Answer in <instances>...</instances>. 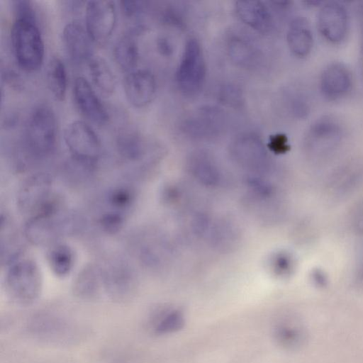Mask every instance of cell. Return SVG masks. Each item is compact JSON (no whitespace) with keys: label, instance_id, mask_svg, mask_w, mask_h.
Listing matches in <instances>:
<instances>
[{"label":"cell","instance_id":"5bb4252c","mask_svg":"<svg viewBox=\"0 0 363 363\" xmlns=\"http://www.w3.org/2000/svg\"><path fill=\"white\" fill-rule=\"evenodd\" d=\"M123 90L128 103L136 108H142L147 106L156 96L157 81L150 71L135 69L126 74Z\"/></svg>","mask_w":363,"mask_h":363},{"label":"cell","instance_id":"ba28073f","mask_svg":"<svg viewBox=\"0 0 363 363\" xmlns=\"http://www.w3.org/2000/svg\"><path fill=\"white\" fill-rule=\"evenodd\" d=\"M59 197L55 191L52 177L46 172H36L21 184L16 206L18 211L29 218L42 213Z\"/></svg>","mask_w":363,"mask_h":363},{"label":"cell","instance_id":"3957f363","mask_svg":"<svg viewBox=\"0 0 363 363\" xmlns=\"http://www.w3.org/2000/svg\"><path fill=\"white\" fill-rule=\"evenodd\" d=\"M6 293L20 306H29L39 298L43 279L40 269L31 258L21 257L8 266L5 276Z\"/></svg>","mask_w":363,"mask_h":363},{"label":"cell","instance_id":"e0dca14e","mask_svg":"<svg viewBox=\"0 0 363 363\" xmlns=\"http://www.w3.org/2000/svg\"><path fill=\"white\" fill-rule=\"evenodd\" d=\"M145 30L142 24L134 26L119 38L113 47L116 64L127 74L136 69L140 57L138 38Z\"/></svg>","mask_w":363,"mask_h":363},{"label":"cell","instance_id":"8d00e7d4","mask_svg":"<svg viewBox=\"0 0 363 363\" xmlns=\"http://www.w3.org/2000/svg\"><path fill=\"white\" fill-rule=\"evenodd\" d=\"M4 76V79L6 82L12 86L13 88L19 89L21 85V82L19 76L12 70H7L5 72V74H3Z\"/></svg>","mask_w":363,"mask_h":363},{"label":"cell","instance_id":"ffe728a7","mask_svg":"<svg viewBox=\"0 0 363 363\" xmlns=\"http://www.w3.org/2000/svg\"><path fill=\"white\" fill-rule=\"evenodd\" d=\"M343 133V128L337 119L323 116L309 126L306 132V143L315 148L333 145L341 140Z\"/></svg>","mask_w":363,"mask_h":363},{"label":"cell","instance_id":"836d02e7","mask_svg":"<svg viewBox=\"0 0 363 363\" xmlns=\"http://www.w3.org/2000/svg\"><path fill=\"white\" fill-rule=\"evenodd\" d=\"M160 18L164 23L182 27L183 16L181 11L174 6H167L160 12Z\"/></svg>","mask_w":363,"mask_h":363},{"label":"cell","instance_id":"d4e9b609","mask_svg":"<svg viewBox=\"0 0 363 363\" xmlns=\"http://www.w3.org/2000/svg\"><path fill=\"white\" fill-rule=\"evenodd\" d=\"M20 233L11 217L1 214L0 220V257L2 264L9 266L22 257L23 244Z\"/></svg>","mask_w":363,"mask_h":363},{"label":"cell","instance_id":"f1b7e54d","mask_svg":"<svg viewBox=\"0 0 363 363\" xmlns=\"http://www.w3.org/2000/svg\"><path fill=\"white\" fill-rule=\"evenodd\" d=\"M284 102L289 113L295 118L304 119L311 113V102L306 93L298 87L284 90Z\"/></svg>","mask_w":363,"mask_h":363},{"label":"cell","instance_id":"74e56055","mask_svg":"<svg viewBox=\"0 0 363 363\" xmlns=\"http://www.w3.org/2000/svg\"><path fill=\"white\" fill-rule=\"evenodd\" d=\"M362 67H363V50H362Z\"/></svg>","mask_w":363,"mask_h":363},{"label":"cell","instance_id":"d6986e66","mask_svg":"<svg viewBox=\"0 0 363 363\" xmlns=\"http://www.w3.org/2000/svg\"><path fill=\"white\" fill-rule=\"evenodd\" d=\"M230 151L235 160L249 165L263 164L267 155L261 138L254 133H243L232 142Z\"/></svg>","mask_w":363,"mask_h":363},{"label":"cell","instance_id":"9c48e42d","mask_svg":"<svg viewBox=\"0 0 363 363\" xmlns=\"http://www.w3.org/2000/svg\"><path fill=\"white\" fill-rule=\"evenodd\" d=\"M101 267L104 293L113 301L130 300L138 285L133 268L121 258L111 259Z\"/></svg>","mask_w":363,"mask_h":363},{"label":"cell","instance_id":"4dcf8cb0","mask_svg":"<svg viewBox=\"0 0 363 363\" xmlns=\"http://www.w3.org/2000/svg\"><path fill=\"white\" fill-rule=\"evenodd\" d=\"M218 97L222 103L233 107H239L243 102L240 89L234 84H225L218 91Z\"/></svg>","mask_w":363,"mask_h":363},{"label":"cell","instance_id":"cb8c5ba5","mask_svg":"<svg viewBox=\"0 0 363 363\" xmlns=\"http://www.w3.org/2000/svg\"><path fill=\"white\" fill-rule=\"evenodd\" d=\"M286 43L290 52L298 58L308 57L313 48L314 38L311 25L303 16H296L286 32Z\"/></svg>","mask_w":363,"mask_h":363},{"label":"cell","instance_id":"484cf974","mask_svg":"<svg viewBox=\"0 0 363 363\" xmlns=\"http://www.w3.org/2000/svg\"><path fill=\"white\" fill-rule=\"evenodd\" d=\"M46 259L53 274L58 277L63 278L72 271L76 262V256L69 245L58 242L48 247Z\"/></svg>","mask_w":363,"mask_h":363},{"label":"cell","instance_id":"f546056e","mask_svg":"<svg viewBox=\"0 0 363 363\" xmlns=\"http://www.w3.org/2000/svg\"><path fill=\"white\" fill-rule=\"evenodd\" d=\"M183 315L177 311L163 316L156 324L155 331L158 335L172 333L181 329L184 325Z\"/></svg>","mask_w":363,"mask_h":363},{"label":"cell","instance_id":"8fae6325","mask_svg":"<svg viewBox=\"0 0 363 363\" xmlns=\"http://www.w3.org/2000/svg\"><path fill=\"white\" fill-rule=\"evenodd\" d=\"M317 28L322 38L332 45L342 43L350 30V17L345 6L337 1L322 5L317 13Z\"/></svg>","mask_w":363,"mask_h":363},{"label":"cell","instance_id":"d590c367","mask_svg":"<svg viewBox=\"0 0 363 363\" xmlns=\"http://www.w3.org/2000/svg\"><path fill=\"white\" fill-rule=\"evenodd\" d=\"M269 147L274 151L282 152L289 147L287 138L283 134H276L270 138Z\"/></svg>","mask_w":363,"mask_h":363},{"label":"cell","instance_id":"4316f807","mask_svg":"<svg viewBox=\"0 0 363 363\" xmlns=\"http://www.w3.org/2000/svg\"><path fill=\"white\" fill-rule=\"evenodd\" d=\"M87 65L95 87L105 96L113 94L116 88V78L106 60L94 55Z\"/></svg>","mask_w":363,"mask_h":363},{"label":"cell","instance_id":"9a60e30c","mask_svg":"<svg viewBox=\"0 0 363 363\" xmlns=\"http://www.w3.org/2000/svg\"><path fill=\"white\" fill-rule=\"evenodd\" d=\"M62 43L69 60L77 65L88 64L94 56L93 42L85 27L77 21L65 25L62 31Z\"/></svg>","mask_w":363,"mask_h":363},{"label":"cell","instance_id":"4fadbf2b","mask_svg":"<svg viewBox=\"0 0 363 363\" xmlns=\"http://www.w3.org/2000/svg\"><path fill=\"white\" fill-rule=\"evenodd\" d=\"M352 85L351 71L341 62L328 63L320 74V91L328 101H338L345 98L350 92Z\"/></svg>","mask_w":363,"mask_h":363},{"label":"cell","instance_id":"6da1fadb","mask_svg":"<svg viewBox=\"0 0 363 363\" xmlns=\"http://www.w3.org/2000/svg\"><path fill=\"white\" fill-rule=\"evenodd\" d=\"M24 155L26 169L30 162L50 157L57 145V123L52 108L47 104L36 106L26 125Z\"/></svg>","mask_w":363,"mask_h":363},{"label":"cell","instance_id":"603a6c76","mask_svg":"<svg viewBox=\"0 0 363 363\" xmlns=\"http://www.w3.org/2000/svg\"><path fill=\"white\" fill-rule=\"evenodd\" d=\"M239 18L247 26L262 33L270 32L274 27V19L269 8L258 1H240L235 4Z\"/></svg>","mask_w":363,"mask_h":363},{"label":"cell","instance_id":"d6a6232c","mask_svg":"<svg viewBox=\"0 0 363 363\" xmlns=\"http://www.w3.org/2000/svg\"><path fill=\"white\" fill-rule=\"evenodd\" d=\"M123 15L127 18L139 17L145 10V3L140 1H121L119 2Z\"/></svg>","mask_w":363,"mask_h":363},{"label":"cell","instance_id":"1f68e13d","mask_svg":"<svg viewBox=\"0 0 363 363\" xmlns=\"http://www.w3.org/2000/svg\"><path fill=\"white\" fill-rule=\"evenodd\" d=\"M13 10L14 18L35 20L36 14L35 9L29 1L16 0L13 1Z\"/></svg>","mask_w":363,"mask_h":363},{"label":"cell","instance_id":"30bf717a","mask_svg":"<svg viewBox=\"0 0 363 363\" xmlns=\"http://www.w3.org/2000/svg\"><path fill=\"white\" fill-rule=\"evenodd\" d=\"M117 13L112 1H91L85 9V28L93 43L105 45L111 37L116 24Z\"/></svg>","mask_w":363,"mask_h":363},{"label":"cell","instance_id":"8992f818","mask_svg":"<svg viewBox=\"0 0 363 363\" xmlns=\"http://www.w3.org/2000/svg\"><path fill=\"white\" fill-rule=\"evenodd\" d=\"M206 77V64L202 47L198 39L189 38L179 62L175 80L180 92L193 97L201 91Z\"/></svg>","mask_w":363,"mask_h":363},{"label":"cell","instance_id":"5b68a950","mask_svg":"<svg viewBox=\"0 0 363 363\" xmlns=\"http://www.w3.org/2000/svg\"><path fill=\"white\" fill-rule=\"evenodd\" d=\"M63 138L72 162L94 172L102 155L101 140L86 122L74 121L67 125Z\"/></svg>","mask_w":363,"mask_h":363},{"label":"cell","instance_id":"ac0fdd59","mask_svg":"<svg viewBox=\"0 0 363 363\" xmlns=\"http://www.w3.org/2000/svg\"><path fill=\"white\" fill-rule=\"evenodd\" d=\"M228 57L236 66L252 69L261 63L262 52L247 37L239 33L229 35L226 42Z\"/></svg>","mask_w":363,"mask_h":363},{"label":"cell","instance_id":"7a4b0ae2","mask_svg":"<svg viewBox=\"0 0 363 363\" xmlns=\"http://www.w3.org/2000/svg\"><path fill=\"white\" fill-rule=\"evenodd\" d=\"M64 204L46 213L27 218L24 225L25 238L38 246H51L66 235L75 233L81 221Z\"/></svg>","mask_w":363,"mask_h":363},{"label":"cell","instance_id":"2e32d148","mask_svg":"<svg viewBox=\"0 0 363 363\" xmlns=\"http://www.w3.org/2000/svg\"><path fill=\"white\" fill-rule=\"evenodd\" d=\"M99 201L96 213H108L128 218L135 206L136 192L129 184H115L103 193Z\"/></svg>","mask_w":363,"mask_h":363},{"label":"cell","instance_id":"83f0119b","mask_svg":"<svg viewBox=\"0 0 363 363\" xmlns=\"http://www.w3.org/2000/svg\"><path fill=\"white\" fill-rule=\"evenodd\" d=\"M46 82L54 99L64 101L67 89V74L65 64L58 57H52L48 64Z\"/></svg>","mask_w":363,"mask_h":363},{"label":"cell","instance_id":"7402d4cb","mask_svg":"<svg viewBox=\"0 0 363 363\" xmlns=\"http://www.w3.org/2000/svg\"><path fill=\"white\" fill-rule=\"evenodd\" d=\"M116 149L121 160L128 164H140L145 161L147 145L143 135L133 128L121 129L116 138Z\"/></svg>","mask_w":363,"mask_h":363},{"label":"cell","instance_id":"52a82bcc","mask_svg":"<svg viewBox=\"0 0 363 363\" xmlns=\"http://www.w3.org/2000/svg\"><path fill=\"white\" fill-rule=\"evenodd\" d=\"M227 127L224 111L217 106H204L185 115L179 123V130L190 140L208 141L221 136Z\"/></svg>","mask_w":363,"mask_h":363},{"label":"cell","instance_id":"44dd1931","mask_svg":"<svg viewBox=\"0 0 363 363\" xmlns=\"http://www.w3.org/2000/svg\"><path fill=\"white\" fill-rule=\"evenodd\" d=\"M104 291L101 264L90 263L77 274L72 284L74 295L84 301L98 298Z\"/></svg>","mask_w":363,"mask_h":363},{"label":"cell","instance_id":"e575fe53","mask_svg":"<svg viewBox=\"0 0 363 363\" xmlns=\"http://www.w3.org/2000/svg\"><path fill=\"white\" fill-rule=\"evenodd\" d=\"M157 51L164 57L170 56L174 51V46L172 41L167 37L161 35L156 41Z\"/></svg>","mask_w":363,"mask_h":363},{"label":"cell","instance_id":"277c9868","mask_svg":"<svg viewBox=\"0 0 363 363\" xmlns=\"http://www.w3.org/2000/svg\"><path fill=\"white\" fill-rule=\"evenodd\" d=\"M11 39L18 65L26 72L38 71L43 63L45 45L37 21L14 18Z\"/></svg>","mask_w":363,"mask_h":363},{"label":"cell","instance_id":"7c38bea8","mask_svg":"<svg viewBox=\"0 0 363 363\" xmlns=\"http://www.w3.org/2000/svg\"><path fill=\"white\" fill-rule=\"evenodd\" d=\"M73 96L79 112L88 120L99 126L108 123V112L88 80L77 77L73 83Z\"/></svg>","mask_w":363,"mask_h":363}]
</instances>
